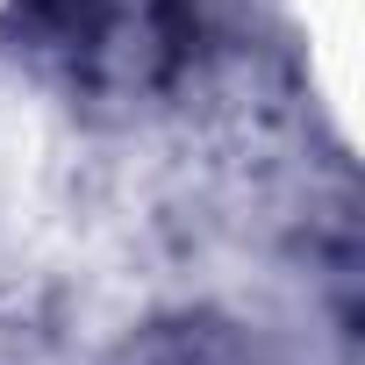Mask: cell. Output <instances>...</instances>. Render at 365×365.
I'll list each match as a JSON object with an SVG mask.
<instances>
[{
  "label": "cell",
  "mask_w": 365,
  "mask_h": 365,
  "mask_svg": "<svg viewBox=\"0 0 365 365\" xmlns=\"http://www.w3.org/2000/svg\"><path fill=\"white\" fill-rule=\"evenodd\" d=\"M143 365H244V351L222 336V329H179V336H165V344H150V358Z\"/></svg>",
  "instance_id": "6da1fadb"
}]
</instances>
